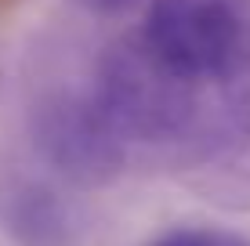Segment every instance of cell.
<instances>
[{
    "label": "cell",
    "instance_id": "cell-1",
    "mask_svg": "<svg viewBox=\"0 0 250 246\" xmlns=\"http://www.w3.org/2000/svg\"><path fill=\"white\" fill-rule=\"evenodd\" d=\"M91 95L127 149H170L203 113V83L167 65L138 29L102 47Z\"/></svg>",
    "mask_w": 250,
    "mask_h": 246
},
{
    "label": "cell",
    "instance_id": "cell-2",
    "mask_svg": "<svg viewBox=\"0 0 250 246\" xmlns=\"http://www.w3.org/2000/svg\"><path fill=\"white\" fill-rule=\"evenodd\" d=\"M25 127L37 156L76 189H105L124 174L127 145L98 109L91 83L44 87L29 101Z\"/></svg>",
    "mask_w": 250,
    "mask_h": 246
},
{
    "label": "cell",
    "instance_id": "cell-3",
    "mask_svg": "<svg viewBox=\"0 0 250 246\" xmlns=\"http://www.w3.org/2000/svg\"><path fill=\"white\" fill-rule=\"evenodd\" d=\"M250 22V0H149L138 33L196 83H210Z\"/></svg>",
    "mask_w": 250,
    "mask_h": 246
},
{
    "label": "cell",
    "instance_id": "cell-4",
    "mask_svg": "<svg viewBox=\"0 0 250 246\" xmlns=\"http://www.w3.org/2000/svg\"><path fill=\"white\" fill-rule=\"evenodd\" d=\"M178 185L229 214H250V131L225 109H207L167 149Z\"/></svg>",
    "mask_w": 250,
    "mask_h": 246
},
{
    "label": "cell",
    "instance_id": "cell-5",
    "mask_svg": "<svg viewBox=\"0 0 250 246\" xmlns=\"http://www.w3.org/2000/svg\"><path fill=\"white\" fill-rule=\"evenodd\" d=\"M0 228L15 246H73L76 239L69 203L40 177H15L0 189Z\"/></svg>",
    "mask_w": 250,
    "mask_h": 246
},
{
    "label": "cell",
    "instance_id": "cell-6",
    "mask_svg": "<svg viewBox=\"0 0 250 246\" xmlns=\"http://www.w3.org/2000/svg\"><path fill=\"white\" fill-rule=\"evenodd\" d=\"M210 87L218 91L221 109L236 120L239 127L250 131V22L239 33V40L232 44V51L225 55V62L218 65Z\"/></svg>",
    "mask_w": 250,
    "mask_h": 246
},
{
    "label": "cell",
    "instance_id": "cell-7",
    "mask_svg": "<svg viewBox=\"0 0 250 246\" xmlns=\"http://www.w3.org/2000/svg\"><path fill=\"white\" fill-rule=\"evenodd\" d=\"M145 246H250L243 235L225 228H170Z\"/></svg>",
    "mask_w": 250,
    "mask_h": 246
},
{
    "label": "cell",
    "instance_id": "cell-8",
    "mask_svg": "<svg viewBox=\"0 0 250 246\" xmlns=\"http://www.w3.org/2000/svg\"><path fill=\"white\" fill-rule=\"evenodd\" d=\"M80 11H87L94 15V19H116V15H127V11H134L142 0H73Z\"/></svg>",
    "mask_w": 250,
    "mask_h": 246
}]
</instances>
